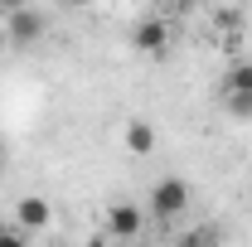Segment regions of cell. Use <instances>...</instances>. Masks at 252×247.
<instances>
[{
    "mask_svg": "<svg viewBox=\"0 0 252 247\" xmlns=\"http://www.w3.org/2000/svg\"><path fill=\"white\" fill-rule=\"evenodd\" d=\"M189 204H194V194H189V180H180V175H165V180H156V189H151V204H146V218H156V223H175V218L189 214Z\"/></svg>",
    "mask_w": 252,
    "mask_h": 247,
    "instance_id": "cell-1",
    "label": "cell"
},
{
    "mask_svg": "<svg viewBox=\"0 0 252 247\" xmlns=\"http://www.w3.org/2000/svg\"><path fill=\"white\" fill-rule=\"evenodd\" d=\"M141 228H146V209L131 204V199H117V204L102 209V233H107L117 247H131L136 238H141Z\"/></svg>",
    "mask_w": 252,
    "mask_h": 247,
    "instance_id": "cell-2",
    "label": "cell"
},
{
    "mask_svg": "<svg viewBox=\"0 0 252 247\" xmlns=\"http://www.w3.org/2000/svg\"><path fill=\"white\" fill-rule=\"evenodd\" d=\"M131 49L146 54V59H165V54H170V25H165L160 15L136 20V30H131Z\"/></svg>",
    "mask_w": 252,
    "mask_h": 247,
    "instance_id": "cell-3",
    "label": "cell"
},
{
    "mask_svg": "<svg viewBox=\"0 0 252 247\" xmlns=\"http://www.w3.org/2000/svg\"><path fill=\"white\" fill-rule=\"evenodd\" d=\"M5 25V39H10V49H34L44 34H49V20L39 15V10H20V15H10V20H0Z\"/></svg>",
    "mask_w": 252,
    "mask_h": 247,
    "instance_id": "cell-4",
    "label": "cell"
},
{
    "mask_svg": "<svg viewBox=\"0 0 252 247\" xmlns=\"http://www.w3.org/2000/svg\"><path fill=\"white\" fill-rule=\"evenodd\" d=\"M10 223H15L20 233H44V228L54 223V209H49V199H39V194H25V199H15V209H10Z\"/></svg>",
    "mask_w": 252,
    "mask_h": 247,
    "instance_id": "cell-5",
    "label": "cell"
},
{
    "mask_svg": "<svg viewBox=\"0 0 252 247\" xmlns=\"http://www.w3.org/2000/svg\"><path fill=\"white\" fill-rule=\"evenodd\" d=\"M122 141H126L131 155H151V151H156V126H151V122H126Z\"/></svg>",
    "mask_w": 252,
    "mask_h": 247,
    "instance_id": "cell-6",
    "label": "cell"
},
{
    "mask_svg": "<svg viewBox=\"0 0 252 247\" xmlns=\"http://www.w3.org/2000/svg\"><path fill=\"white\" fill-rule=\"evenodd\" d=\"M223 93H252V63H233L228 68V78H223Z\"/></svg>",
    "mask_w": 252,
    "mask_h": 247,
    "instance_id": "cell-7",
    "label": "cell"
},
{
    "mask_svg": "<svg viewBox=\"0 0 252 247\" xmlns=\"http://www.w3.org/2000/svg\"><path fill=\"white\" fill-rule=\"evenodd\" d=\"M175 247H219V228H214V223H199V228H189Z\"/></svg>",
    "mask_w": 252,
    "mask_h": 247,
    "instance_id": "cell-8",
    "label": "cell"
},
{
    "mask_svg": "<svg viewBox=\"0 0 252 247\" xmlns=\"http://www.w3.org/2000/svg\"><path fill=\"white\" fill-rule=\"evenodd\" d=\"M223 112L248 122V117H252V93H223Z\"/></svg>",
    "mask_w": 252,
    "mask_h": 247,
    "instance_id": "cell-9",
    "label": "cell"
},
{
    "mask_svg": "<svg viewBox=\"0 0 252 247\" xmlns=\"http://www.w3.org/2000/svg\"><path fill=\"white\" fill-rule=\"evenodd\" d=\"M0 247H30V233H20L10 218H0Z\"/></svg>",
    "mask_w": 252,
    "mask_h": 247,
    "instance_id": "cell-10",
    "label": "cell"
},
{
    "mask_svg": "<svg viewBox=\"0 0 252 247\" xmlns=\"http://www.w3.org/2000/svg\"><path fill=\"white\" fill-rule=\"evenodd\" d=\"M20 10H30V0H0V15H5V20L20 15Z\"/></svg>",
    "mask_w": 252,
    "mask_h": 247,
    "instance_id": "cell-11",
    "label": "cell"
},
{
    "mask_svg": "<svg viewBox=\"0 0 252 247\" xmlns=\"http://www.w3.org/2000/svg\"><path fill=\"white\" fill-rule=\"evenodd\" d=\"M83 247H117V243H112L107 233H93V238H88V243H83Z\"/></svg>",
    "mask_w": 252,
    "mask_h": 247,
    "instance_id": "cell-12",
    "label": "cell"
},
{
    "mask_svg": "<svg viewBox=\"0 0 252 247\" xmlns=\"http://www.w3.org/2000/svg\"><path fill=\"white\" fill-rule=\"evenodd\" d=\"M170 5H175V10H180V15H189V10H194V5H199V0H170Z\"/></svg>",
    "mask_w": 252,
    "mask_h": 247,
    "instance_id": "cell-13",
    "label": "cell"
},
{
    "mask_svg": "<svg viewBox=\"0 0 252 247\" xmlns=\"http://www.w3.org/2000/svg\"><path fill=\"white\" fill-rule=\"evenodd\" d=\"M5 49H10V39H5V25H0V54H5Z\"/></svg>",
    "mask_w": 252,
    "mask_h": 247,
    "instance_id": "cell-14",
    "label": "cell"
},
{
    "mask_svg": "<svg viewBox=\"0 0 252 247\" xmlns=\"http://www.w3.org/2000/svg\"><path fill=\"white\" fill-rule=\"evenodd\" d=\"M68 5H93V0H68Z\"/></svg>",
    "mask_w": 252,
    "mask_h": 247,
    "instance_id": "cell-15",
    "label": "cell"
},
{
    "mask_svg": "<svg viewBox=\"0 0 252 247\" xmlns=\"http://www.w3.org/2000/svg\"><path fill=\"white\" fill-rule=\"evenodd\" d=\"M0 165H5V141H0Z\"/></svg>",
    "mask_w": 252,
    "mask_h": 247,
    "instance_id": "cell-16",
    "label": "cell"
}]
</instances>
